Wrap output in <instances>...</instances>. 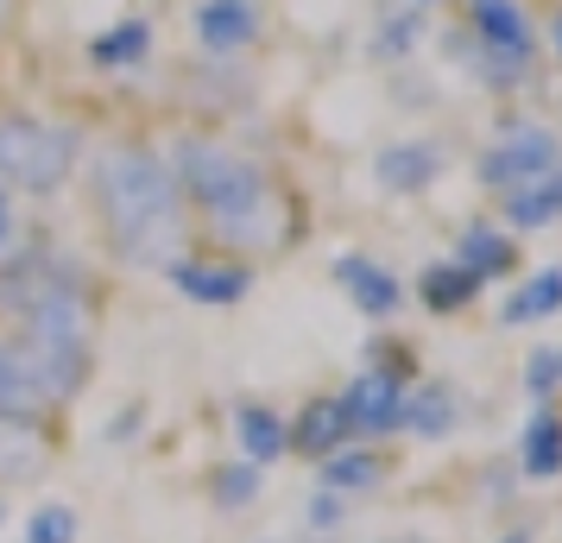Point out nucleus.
I'll return each instance as SVG.
<instances>
[{
  "label": "nucleus",
  "instance_id": "obj_9",
  "mask_svg": "<svg viewBox=\"0 0 562 543\" xmlns=\"http://www.w3.org/2000/svg\"><path fill=\"white\" fill-rule=\"evenodd\" d=\"M45 405H52V398L38 386L26 348H20V341H0V417H7V423H38Z\"/></svg>",
  "mask_w": 562,
  "mask_h": 543
},
{
  "label": "nucleus",
  "instance_id": "obj_1",
  "mask_svg": "<svg viewBox=\"0 0 562 543\" xmlns=\"http://www.w3.org/2000/svg\"><path fill=\"white\" fill-rule=\"evenodd\" d=\"M171 178L178 190H190V203L203 208V222L215 240H228V247H279L284 240V208L272 196V183L259 171L254 158L228 152V146H215V139H178L171 146Z\"/></svg>",
  "mask_w": 562,
  "mask_h": 543
},
{
  "label": "nucleus",
  "instance_id": "obj_14",
  "mask_svg": "<svg viewBox=\"0 0 562 543\" xmlns=\"http://www.w3.org/2000/svg\"><path fill=\"white\" fill-rule=\"evenodd\" d=\"M153 57V26L146 20H121V26H108L95 45H89V64L95 70H133V64H146Z\"/></svg>",
  "mask_w": 562,
  "mask_h": 543
},
{
  "label": "nucleus",
  "instance_id": "obj_31",
  "mask_svg": "<svg viewBox=\"0 0 562 543\" xmlns=\"http://www.w3.org/2000/svg\"><path fill=\"white\" fill-rule=\"evenodd\" d=\"M506 543H531V538H506Z\"/></svg>",
  "mask_w": 562,
  "mask_h": 543
},
{
  "label": "nucleus",
  "instance_id": "obj_17",
  "mask_svg": "<svg viewBox=\"0 0 562 543\" xmlns=\"http://www.w3.org/2000/svg\"><path fill=\"white\" fill-rule=\"evenodd\" d=\"M348 437H355V430H348V417H341V405H335V398H316V405L297 417V430H291V442H297L304 455H316V462H323V455H335Z\"/></svg>",
  "mask_w": 562,
  "mask_h": 543
},
{
  "label": "nucleus",
  "instance_id": "obj_12",
  "mask_svg": "<svg viewBox=\"0 0 562 543\" xmlns=\"http://www.w3.org/2000/svg\"><path fill=\"white\" fill-rule=\"evenodd\" d=\"M557 215H562V165L531 183H518V190H506V228L531 234V228H550Z\"/></svg>",
  "mask_w": 562,
  "mask_h": 543
},
{
  "label": "nucleus",
  "instance_id": "obj_29",
  "mask_svg": "<svg viewBox=\"0 0 562 543\" xmlns=\"http://www.w3.org/2000/svg\"><path fill=\"white\" fill-rule=\"evenodd\" d=\"M550 45H557V57H562V13L550 20Z\"/></svg>",
  "mask_w": 562,
  "mask_h": 543
},
{
  "label": "nucleus",
  "instance_id": "obj_16",
  "mask_svg": "<svg viewBox=\"0 0 562 543\" xmlns=\"http://www.w3.org/2000/svg\"><path fill=\"white\" fill-rule=\"evenodd\" d=\"M398 430H417V437H449V430H456V392H449V386L405 392V405H398Z\"/></svg>",
  "mask_w": 562,
  "mask_h": 543
},
{
  "label": "nucleus",
  "instance_id": "obj_8",
  "mask_svg": "<svg viewBox=\"0 0 562 543\" xmlns=\"http://www.w3.org/2000/svg\"><path fill=\"white\" fill-rule=\"evenodd\" d=\"M196 38H203V52H215V57L247 52L259 38V7L254 0H203V7H196Z\"/></svg>",
  "mask_w": 562,
  "mask_h": 543
},
{
  "label": "nucleus",
  "instance_id": "obj_2",
  "mask_svg": "<svg viewBox=\"0 0 562 543\" xmlns=\"http://www.w3.org/2000/svg\"><path fill=\"white\" fill-rule=\"evenodd\" d=\"M95 203H102V222L114 234V247L133 259V265H165L178 253V178L171 165L146 146H114V152L95 158Z\"/></svg>",
  "mask_w": 562,
  "mask_h": 543
},
{
  "label": "nucleus",
  "instance_id": "obj_20",
  "mask_svg": "<svg viewBox=\"0 0 562 543\" xmlns=\"http://www.w3.org/2000/svg\"><path fill=\"white\" fill-rule=\"evenodd\" d=\"M474 291H481V279H474L468 265H456V259H442V265L424 272V304H430L436 316L468 310V304H474Z\"/></svg>",
  "mask_w": 562,
  "mask_h": 543
},
{
  "label": "nucleus",
  "instance_id": "obj_32",
  "mask_svg": "<svg viewBox=\"0 0 562 543\" xmlns=\"http://www.w3.org/2000/svg\"><path fill=\"white\" fill-rule=\"evenodd\" d=\"M417 7H430V0H417Z\"/></svg>",
  "mask_w": 562,
  "mask_h": 543
},
{
  "label": "nucleus",
  "instance_id": "obj_19",
  "mask_svg": "<svg viewBox=\"0 0 562 543\" xmlns=\"http://www.w3.org/2000/svg\"><path fill=\"white\" fill-rule=\"evenodd\" d=\"M562 310V265H543L506 297V323H543Z\"/></svg>",
  "mask_w": 562,
  "mask_h": 543
},
{
  "label": "nucleus",
  "instance_id": "obj_13",
  "mask_svg": "<svg viewBox=\"0 0 562 543\" xmlns=\"http://www.w3.org/2000/svg\"><path fill=\"white\" fill-rule=\"evenodd\" d=\"M456 265H468L474 279H499V272H512V265H518V247H512V234L486 228V222H468Z\"/></svg>",
  "mask_w": 562,
  "mask_h": 543
},
{
  "label": "nucleus",
  "instance_id": "obj_21",
  "mask_svg": "<svg viewBox=\"0 0 562 543\" xmlns=\"http://www.w3.org/2000/svg\"><path fill=\"white\" fill-rule=\"evenodd\" d=\"M0 474H13V480L38 474V437H32V423H7L0 417Z\"/></svg>",
  "mask_w": 562,
  "mask_h": 543
},
{
  "label": "nucleus",
  "instance_id": "obj_27",
  "mask_svg": "<svg viewBox=\"0 0 562 543\" xmlns=\"http://www.w3.org/2000/svg\"><path fill=\"white\" fill-rule=\"evenodd\" d=\"M13 240H20V208H13L7 183H0V265H7V253H13Z\"/></svg>",
  "mask_w": 562,
  "mask_h": 543
},
{
  "label": "nucleus",
  "instance_id": "obj_15",
  "mask_svg": "<svg viewBox=\"0 0 562 543\" xmlns=\"http://www.w3.org/2000/svg\"><path fill=\"white\" fill-rule=\"evenodd\" d=\"M234 430H240V449H247V462L266 467L284 455V442H291V430H284L279 411H266V405H240L234 411Z\"/></svg>",
  "mask_w": 562,
  "mask_h": 543
},
{
  "label": "nucleus",
  "instance_id": "obj_23",
  "mask_svg": "<svg viewBox=\"0 0 562 543\" xmlns=\"http://www.w3.org/2000/svg\"><path fill=\"white\" fill-rule=\"evenodd\" d=\"M26 543H77V512H70V506H45V512H32Z\"/></svg>",
  "mask_w": 562,
  "mask_h": 543
},
{
  "label": "nucleus",
  "instance_id": "obj_4",
  "mask_svg": "<svg viewBox=\"0 0 562 543\" xmlns=\"http://www.w3.org/2000/svg\"><path fill=\"white\" fill-rule=\"evenodd\" d=\"M468 26L481 38V77L512 89V82L531 77L537 64V32H531V13L518 0H468Z\"/></svg>",
  "mask_w": 562,
  "mask_h": 543
},
{
  "label": "nucleus",
  "instance_id": "obj_6",
  "mask_svg": "<svg viewBox=\"0 0 562 543\" xmlns=\"http://www.w3.org/2000/svg\"><path fill=\"white\" fill-rule=\"evenodd\" d=\"M341 417H348V430H367V437H385V430H398V405H405V386H398V373L392 366H367L355 386L335 398Z\"/></svg>",
  "mask_w": 562,
  "mask_h": 543
},
{
  "label": "nucleus",
  "instance_id": "obj_10",
  "mask_svg": "<svg viewBox=\"0 0 562 543\" xmlns=\"http://www.w3.org/2000/svg\"><path fill=\"white\" fill-rule=\"evenodd\" d=\"M335 279H341V291L355 297L360 316H392V310H398V297H405V291H398V279L385 272L380 259H360V253L335 259Z\"/></svg>",
  "mask_w": 562,
  "mask_h": 543
},
{
  "label": "nucleus",
  "instance_id": "obj_11",
  "mask_svg": "<svg viewBox=\"0 0 562 543\" xmlns=\"http://www.w3.org/2000/svg\"><path fill=\"white\" fill-rule=\"evenodd\" d=\"M373 171H380L385 190H398V196H417V190H430L442 178V152H436L430 139H411V146H385L373 158Z\"/></svg>",
  "mask_w": 562,
  "mask_h": 543
},
{
  "label": "nucleus",
  "instance_id": "obj_25",
  "mask_svg": "<svg viewBox=\"0 0 562 543\" xmlns=\"http://www.w3.org/2000/svg\"><path fill=\"white\" fill-rule=\"evenodd\" d=\"M417 32H424V7H411V13H398V20H392V26L380 32V45H373V52H380L385 64H392V57H405L411 45H417Z\"/></svg>",
  "mask_w": 562,
  "mask_h": 543
},
{
  "label": "nucleus",
  "instance_id": "obj_26",
  "mask_svg": "<svg viewBox=\"0 0 562 543\" xmlns=\"http://www.w3.org/2000/svg\"><path fill=\"white\" fill-rule=\"evenodd\" d=\"M525 386H531L537 398H550V392L562 386V348H537L531 366H525Z\"/></svg>",
  "mask_w": 562,
  "mask_h": 543
},
{
  "label": "nucleus",
  "instance_id": "obj_5",
  "mask_svg": "<svg viewBox=\"0 0 562 543\" xmlns=\"http://www.w3.org/2000/svg\"><path fill=\"white\" fill-rule=\"evenodd\" d=\"M562 165V139L550 127H537V121H512L493 146L481 152V183L493 190H518V183L543 178V171H557Z\"/></svg>",
  "mask_w": 562,
  "mask_h": 543
},
{
  "label": "nucleus",
  "instance_id": "obj_30",
  "mask_svg": "<svg viewBox=\"0 0 562 543\" xmlns=\"http://www.w3.org/2000/svg\"><path fill=\"white\" fill-rule=\"evenodd\" d=\"M7 20H13V0H0V32H7Z\"/></svg>",
  "mask_w": 562,
  "mask_h": 543
},
{
  "label": "nucleus",
  "instance_id": "obj_7",
  "mask_svg": "<svg viewBox=\"0 0 562 543\" xmlns=\"http://www.w3.org/2000/svg\"><path fill=\"white\" fill-rule=\"evenodd\" d=\"M171 285L203 304V310H228L254 291V272L247 265H222V259H171Z\"/></svg>",
  "mask_w": 562,
  "mask_h": 543
},
{
  "label": "nucleus",
  "instance_id": "obj_24",
  "mask_svg": "<svg viewBox=\"0 0 562 543\" xmlns=\"http://www.w3.org/2000/svg\"><path fill=\"white\" fill-rule=\"evenodd\" d=\"M254 487H259V467L254 462L222 467V474H215V506H247V499H254Z\"/></svg>",
  "mask_w": 562,
  "mask_h": 543
},
{
  "label": "nucleus",
  "instance_id": "obj_28",
  "mask_svg": "<svg viewBox=\"0 0 562 543\" xmlns=\"http://www.w3.org/2000/svg\"><path fill=\"white\" fill-rule=\"evenodd\" d=\"M310 524L316 531H335L341 524V499H310Z\"/></svg>",
  "mask_w": 562,
  "mask_h": 543
},
{
  "label": "nucleus",
  "instance_id": "obj_3",
  "mask_svg": "<svg viewBox=\"0 0 562 543\" xmlns=\"http://www.w3.org/2000/svg\"><path fill=\"white\" fill-rule=\"evenodd\" d=\"M77 127H57L38 114H0V183L52 196L57 183L77 171Z\"/></svg>",
  "mask_w": 562,
  "mask_h": 543
},
{
  "label": "nucleus",
  "instance_id": "obj_18",
  "mask_svg": "<svg viewBox=\"0 0 562 543\" xmlns=\"http://www.w3.org/2000/svg\"><path fill=\"white\" fill-rule=\"evenodd\" d=\"M518 462H525V474H537V480L562 474V417H557V411H537L531 423H525Z\"/></svg>",
  "mask_w": 562,
  "mask_h": 543
},
{
  "label": "nucleus",
  "instance_id": "obj_22",
  "mask_svg": "<svg viewBox=\"0 0 562 543\" xmlns=\"http://www.w3.org/2000/svg\"><path fill=\"white\" fill-rule=\"evenodd\" d=\"M323 480H329V487H373V480H380V462H373V455H360V449H335V455H323Z\"/></svg>",
  "mask_w": 562,
  "mask_h": 543
}]
</instances>
